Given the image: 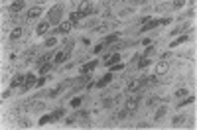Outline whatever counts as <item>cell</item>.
I'll return each instance as SVG.
<instances>
[{"mask_svg": "<svg viewBox=\"0 0 197 130\" xmlns=\"http://www.w3.org/2000/svg\"><path fill=\"white\" fill-rule=\"evenodd\" d=\"M61 14H63V6H61V4H57V6H53V8L49 10L47 22H49V24H57V22L61 20Z\"/></svg>", "mask_w": 197, "mask_h": 130, "instance_id": "6da1fadb", "label": "cell"}, {"mask_svg": "<svg viewBox=\"0 0 197 130\" xmlns=\"http://www.w3.org/2000/svg\"><path fill=\"white\" fill-rule=\"evenodd\" d=\"M93 12H95V6H93L91 2H87V0L81 2V6H79V14H81V16H91Z\"/></svg>", "mask_w": 197, "mask_h": 130, "instance_id": "7a4b0ae2", "label": "cell"}, {"mask_svg": "<svg viewBox=\"0 0 197 130\" xmlns=\"http://www.w3.org/2000/svg\"><path fill=\"white\" fill-rule=\"evenodd\" d=\"M138 101H140V97H134V99H130L128 103H126V110L128 112H136V108H138Z\"/></svg>", "mask_w": 197, "mask_h": 130, "instance_id": "3957f363", "label": "cell"}, {"mask_svg": "<svg viewBox=\"0 0 197 130\" xmlns=\"http://www.w3.org/2000/svg\"><path fill=\"white\" fill-rule=\"evenodd\" d=\"M24 6H26V4H24V0H16V2H12L10 6H8V10H10L12 14H16V12H20V10H22Z\"/></svg>", "mask_w": 197, "mask_h": 130, "instance_id": "277c9868", "label": "cell"}, {"mask_svg": "<svg viewBox=\"0 0 197 130\" xmlns=\"http://www.w3.org/2000/svg\"><path fill=\"white\" fill-rule=\"evenodd\" d=\"M69 53H71L69 49H63L61 53H57V55L53 57V65H55V63H63V61H65L67 57H69Z\"/></svg>", "mask_w": 197, "mask_h": 130, "instance_id": "5b68a950", "label": "cell"}, {"mask_svg": "<svg viewBox=\"0 0 197 130\" xmlns=\"http://www.w3.org/2000/svg\"><path fill=\"white\" fill-rule=\"evenodd\" d=\"M24 83H26V77H24V75H16L14 79H12L10 87H12V89H16V87H24Z\"/></svg>", "mask_w": 197, "mask_h": 130, "instance_id": "8992f818", "label": "cell"}, {"mask_svg": "<svg viewBox=\"0 0 197 130\" xmlns=\"http://www.w3.org/2000/svg\"><path fill=\"white\" fill-rule=\"evenodd\" d=\"M40 14H42V8H40V6H34V8L28 10V16H26V18H28V20H36Z\"/></svg>", "mask_w": 197, "mask_h": 130, "instance_id": "52a82bcc", "label": "cell"}, {"mask_svg": "<svg viewBox=\"0 0 197 130\" xmlns=\"http://www.w3.org/2000/svg\"><path fill=\"white\" fill-rule=\"evenodd\" d=\"M47 30H49V22H42V24L36 28V34H38V36H45Z\"/></svg>", "mask_w": 197, "mask_h": 130, "instance_id": "ba28073f", "label": "cell"}, {"mask_svg": "<svg viewBox=\"0 0 197 130\" xmlns=\"http://www.w3.org/2000/svg\"><path fill=\"white\" fill-rule=\"evenodd\" d=\"M71 26H73L71 22H63V24H59V28L55 30V34H67L69 30H71Z\"/></svg>", "mask_w": 197, "mask_h": 130, "instance_id": "9c48e42d", "label": "cell"}, {"mask_svg": "<svg viewBox=\"0 0 197 130\" xmlns=\"http://www.w3.org/2000/svg\"><path fill=\"white\" fill-rule=\"evenodd\" d=\"M34 83H36V75H34V73H28V75H26V83H24L22 91H26L28 87H32Z\"/></svg>", "mask_w": 197, "mask_h": 130, "instance_id": "30bf717a", "label": "cell"}, {"mask_svg": "<svg viewBox=\"0 0 197 130\" xmlns=\"http://www.w3.org/2000/svg\"><path fill=\"white\" fill-rule=\"evenodd\" d=\"M110 79H112V73H107V75L103 77V79H101V81H97V87H99V89H101V87L109 85V83H110Z\"/></svg>", "mask_w": 197, "mask_h": 130, "instance_id": "8fae6325", "label": "cell"}, {"mask_svg": "<svg viewBox=\"0 0 197 130\" xmlns=\"http://www.w3.org/2000/svg\"><path fill=\"white\" fill-rule=\"evenodd\" d=\"M95 67H97V61H89L87 65H83V67H81V73H91Z\"/></svg>", "mask_w": 197, "mask_h": 130, "instance_id": "7c38bea8", "label": "cell"}, {"mask_svg": "<svg viewBox=\"0 0 197 130\" xmlns=\"http://www.w3.org/2000/svg\"><path fill=\"white\" fill-rule=\"evenodd\" d=\"M160 24H162V20H152V22H148V24H146V26L142 28V32H148V30H154V28H156V26H160Z\"/></svg>", "mask_w": 197, "mask_h": 130, "instance_id": "4fadbf2b", "label": "cell"}, {"mask_svg": "<svg viewBox=\"0 0 197 130\" xmlns=\"http://www.w3.org/2000/svg\"><path fill=\"white\" fill-rule=\"evenodd\" d=\"M118 59H120V55H118V53L107 55V65H114V63H118Z\"/></svg>", "mask_w": 197, "mask_h": 130, "instance_id": "5bb4252c", "label": "cell"}, {"mask_svg": "<svg viewBox=\"0 0 197 130\" xmlns=\"http://www.w3.org/2000/svg\"><path fill=\"white\" fill-rule=\"evenodd\" d=\"M138 89H142V83H140V79L132 81L130 85H128V91H130V93H134V91H138Z\"/></svg>", "mask_w": 197, "mask_h": 130, "instance_id": "9a60e30c", "label": "cell"}, {"mask_svg": "<svg viewBox=\"0 0 197 130\" xmlns=\"http://www.w3.org/2000/svg\"><path fill=\"white\" fill-rule=\"evenodd\" d=\"M81 18H83V16H81L79 12H71V14H69V22H71V24H79Z\"/></svg>", "mask_w": 197, "mask_h": 130, "instance_id": "2e32d148", "label": "cell"}, {"mask_svg": "<svg viewBox=\"0 0 197 130\" xmlns=\"http://www.w3.org/2000/svg\"><path fill=\"white\" fill-rule=\"evenodd\" d=\"M166 112H168V108H166V107H160V108H158V112H156V116H154V120H162L166 116Z\"/></svg>", "mask_w": 197, "mask_h": 130, "instance_id": "e0dca14e", "label": "cell"}, {"mask_svg": "<svg viewBox=\"0 0 197 130\" xmlns=\"http://www.w3.org/2000/svg\"><path fill=\"white\" fill-rule=\"evenodd\" d=\"M22 32H24L22 28H16V30H14V32L10 34V40H12V42H16L18 38H22Z\"/></svg>", "mask_w": 197, "mask_h": 130, "instance_id": "ac0fdd59", "label": "cell"}, {"mask_svg": "<svg viewBox=\"0 0 197 130\" xmlns=\"http://www.w3.org/2000/svg\"><path fill=\"white\" fill-rule=\"evenodd\" d=\"M51 67H53V63H44V65H40V75H45L47 71H51Z\"/></svg>", "mask_w": 197, "mask_h": 130, "instance_id": "d6986e66", "label": "cell"}, {"mask_svg": "<svg viewBox=\"0 0 197 130\" xmlns=\"http://www.w3.org/2000/svg\"><path fill=\"white\" fill-rule=\"evenodd\" d=\"M193 101H195V97H193V95H191V97H187V99H183V101H181V103H179V105H177V107L181 108V107H185V105H189V103H193Z\"/></svg>", "mask_w": 197, "mask_h": 130, "instance_id": "ffe728a7", "label": "cell"}, {"mask_svg": "<svg viewBox=\"0 0 197 130\" xmlns=\"http://www.w3.org/2000/svg\"><path fill=\"white\" fill-rule=\"evenodd\" d=\"M156 71H158V73H166V71H168V63H164V61H162V63H158Z\"/></svg>", "mask_w": 197, "mask_h": 130, "instance_id": "44dd1931", "label": "cell"}, {"mask_svg": "<svg viewBox=\"0 0 197 130\" xmlns=\"http://www.w3.org/2000/svg\"><path fill=\"white\" fill-rule=\"evenodd\" d=\"M183 42H187V36H181V38H177V40H175V42L172 43V45H170V47H177V45H179V43H183Z\"/></svg>", "mask_w": 197, "mask_h": 130, "instance_id": "7402d4cb", "label": "cell"}, {"mask_svg": "<svg viewBox=\"0 0 197 130\" xmlns=\"http://www.w3.org/2000/svg\"><path fill=\"white\" fill-rule=\"evenodd\" d=\"M148 65H150V59H148V57H140V63H138V67H140V69H144V67H148Z\"/></svg>", "mask_w": 197, "mask_h": 130, "instance_id": "603a6c76", "label": "cell"}, {"mask_svg": "<svg viewBox=\"0 0 197 130\" xmlns=\"http://www.w3.org/2000/svg\"><path fill=\"white\" fill-rule=\"evenodd\" d=\"M61 116H63V108H55V112L51 114V118L57 120V118H61Z\"/></svg>", "mask_w": 197, "mask_h": 130, "instance_id": "cb8c5ba5", "label": "cell"}, {"mask_svg": "<svg viewBox=\"0 0 197 130\" xmlns=\"http://www.w3.org/2000/svg\"><path fill=\"white\" fill-rule=\"evenodd\" d=\"M47 122H53L51 114H45V116H42V118H40V124H47Z\"/></svg>", "mask_w": 197, "mask_h": 130, "instance_id": "d4e9b609", "label": "cell"}, {"mask_svg": "<svg viewBox=\"0 0 197 130\" xmlns=\"http://www.w3.org/2000/svg\"><path fill=\"white\" fill-rule=\"evenodd\" d=\"M49 59H51V53H45V55H42V57L38 59V63H42V65H44L45 61H49Z\"/></svg>", "mask_w": 197, "mask_h": 130, "instance_id": "484cf974", "label": "cell"}, {"mask_svg": "<svg viewBox=\"0 0 197 130\" xmlns=\"http://www.w3.org/2000/svg\"><path fill=\"white\" fill-rule=\"evenodd\" d=\"M116 40H118V34H112V36H109L105 40V43H112V42H116Z\"/></svg>", "mask_w": 197, "mask_h": 130, "instance_id": "4316f807", "label": "cell"}, {"mask_svg": "<svg viewBox=\"0 0 197 130\" xmlns=\"http://www.w3.org/2000/svg\"><path fill=\"white\" fill-rule=\"evenodd\" d=\"M55 43H57V40L55 38H49V40H45V47H53Z\"/></svg>", "mask_w": 197, "mask_h": 130, "instance_id": "83f0119b", "label": "cell"}, {"mask_svg": "<svg viewBox=\"0 0 197 130\" xmlns=\"http://www.w3.org/2000/svg\"><path fill=\"white\" fill-rule=\"evenodd\" d=\"M185 4V0H174V4H172V8H181Z\"/></svg>", "mask_w": 197, "mask_h": 130, "instance_id": "f1b7e54d", "label": "cell"}, {"mask_svg": "<svg viewBox=\"0 0 197 130\" xmlns=\"http://www.w3.org/2000/svg\"><path fill=\"white\" fill-rule=\"evenodd\" d=\"M185 95H187V89H179V91L175 93V97H177V99H183Z\"/></svg>", "mask_w": 197, "mask_h": 130, "instance_id": "f546056e", "label": "cell"}, {"mask_svg": "<svg viewBox=\"0 0 197 130\" xmlns=\"http://www.w3.org/2000/svg\"><path fill=\"white\" fill-rule=\"evenodd\" d=\"M81 101H83V99H81V97L73 99V101H71V107H73V108H77V107H79V105H81Z\"/></svg>", "mask_w": 197, "mask_h": 130, "instance_id": "4dcf8cb0", "label": "cell"}, {"mask_svg": "<svg viewBox=\"0 0 197 130\" xmlns=\"http://www.w3.org/2000/svg\"><path fill=\"white\" fill-rule=\"evenodd\" d=\"M170 8H172V6H170V4H160V6H158V8H156V10H158V12H162V10H170Z\"/></svg>", "mask_w": 197, "mask_h": 130, "instance_id": "1f68e13d", "label": "cell"}, {"mask_svg": "<svg viewBox=\"0 0 197 130\" xmlns=\"http://www.w3.org/2000/svg\"><path fill=\"white\" fill-rule=\"evenodd\" d=\"M187 28V24H183V26H179V28H175L174 32H172V36H177V32H181V30H185Z\"/></svg>", "mask_w": 197, "mask_h": 130, "instance_id": "d6a6232c", "label": "cell"}, {"mask_svg": "<svg viewBox=\"0 0 197 130\" xmlns=\"http://www.w3.org/2000/svg\"><path fill=\"white\" fill-rule=\"evenodd\" d=\"M103 49H105V42H103V43H97V47H95V51L99 53V51H103Z\"/></svg>", "mask_w": 197, "mask_h": 130, "instance_id": "836d02e7", "label": "cell"}, {"mask_svg": "<svg viewBox=\"0 0 197 130\" xmlns=\"http://www.w3.org/2000/svg\"><path fill=\"white\" fill-rule=\"evenodd\" d=\"M45 83V77H40V79H38V81H36V87H42Z\"/></svg>", "mask_w": 197, "mask_h": 130, "instance_id": "e575fe53", "label": "cell"}, {"mask_svg": "<svg viewBox=\"0 0 197 130\" xmlns=\"http://www.w3.org/2000/svg\"><path fill=\"white\" fill-rule=\"evenodd\" d=\"M181 122H183V116H181V114H179V116H175V118H174V124H181Z\"/></svg>", "mask_w": 197, "mask_h": 130, "instance_id": "d590c367", "label": "cell"}, {"mask_svg": "<svg viewBox=\"0 0 197 130\" xmlns=\"http://www.w3.org/2000/svg\"><path fill=\"white\" fill-rule=\"evenodd\" d=\"M110 67H112L114 71H120V69H122V67H124V65H122V63H116V65H110Z\"/></svg>", "mask_w": 197, "mask_h": 130, "instance_id": "8d00e7d4", "label": "cell"}, {"mask_svg": "<svg viewBox=\"0 0 197 130\" xmlns=\"http://www.w3.org/2000/svg\"><path fill=\"white\" fill-rule=\"evenodd\" d=\"M150 107H154V105H158V97H154V99H150V103H148Z\"/></svg>", "mask_w": 197, "mask_h": 130, "instance_id": "74e56055", "label": "cell"}, {"mask_svg": "<svg viewBox=\"0 0 197 130\" xmlns=\"http://www.w3.org/2000/svg\"><path fill=\"white\" fill-rule=\"evenodd\" d=\"M152 53H154V47H148L146 53H144V57H148V55H152Z\"/></svg>", "mask_w": 197, "mask_h": 130, "instance_id": "f35d334b", "label": "cell"}, {"mask_svg": "<svg viewBox=\"0 0 197 130\" xmlns=\"http://www.w3.org/2000/svg\"><path fill=\"white\" fill-rule=\"evenodd\" d=\"M128 14H132V10H122V12H120L122 18H124V16H128Z\"/></svg>", "mask_w": 197, "mask_h": 130, "instance_id": "ab89813d", "label": "cell"}, {"mask_svg": "<svg viewBox=\"0 0 197 130\" xmlns=\"http://www.w3.org/2000/svg\"><path fill=\"white\" fill-rule=\"evenodd\" d=\"M136 4H144V2H148V0H134Z\"/></svg>", "mask_w": 197, "mask_h": 130, "instance_id": "60d3db41", "label": "cell"}]
</instances>
